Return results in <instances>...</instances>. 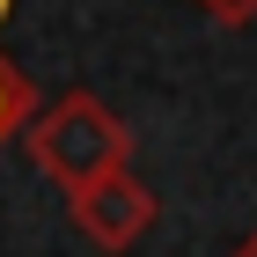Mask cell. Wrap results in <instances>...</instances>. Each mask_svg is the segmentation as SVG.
Masks as SVG:
<instances>
[{
	"mask_svg": "<svg viewBox=\"0 0 257 257\" xmlns=\"http://www.w3.org/2000/svg\"><path fill=\"white\" fill-rule=\"evenodd\" d=\"M22 140H30L37 169L59 184V191H74V184H88V177H103V169H125V162H133L125 118H118L103 96H88V88H66L59 103L30 110Z\"/></svg>",
	"mask_w": 257,
	"mask_h": 257,
	"instance_id": "1",
	"label": "cell"
},
{
	"mask_svg": "<svg viewBox=\"0 0 257 257\" xmlns=\"http://www.w3.org/2000/svg\"><path fill=\"white\" fill-rule=\"evenodd\" d=\"M66 213H74V228L96 242V250L125 257V250H140V242L155 235L162 198L147 191V184L133 177V162H125V169H103V177L74 184V191H66Z\"/></svg>",
	"mask_w": 257,
	"mask_h": 257,
	"instance_id": "2",
	"label": "cell"
},
{
	"mask_svg": "<svg viewBox=\"0 0 257 257\" xmlns=\"http://www.w3.org/2000/svg\"><path fill=\"white\" fill-rule=\"evenodd\" d=\"M30 110H37V88H30V74H22L8 52H0V147L30 125Z\"/></svg>",
	"mask_w": 257,
	"mask_h": 257,
	"instance_id": "3",
	"label": "cell"
},
{
	"mask_svg": "<svg viewBox=\"0 0 257 257\" xmlns=\"http://www.w3.org/2000/svg\"><path fill=\"white\" fill-rule=\"evenodd\" d=\"M198 8H206L213 22H250L257 15V0H198Z\"/></svg>",
	"mask_w": 257,
	"mask_h": 257,
	"instance_id": "4",
	"label": "cell"
},
{
	"mask_svg": "<svg viewBox=\"0 0 257 257\" xmlns=\"http://www.w3.org/2000/svg\"><path fill=\"white\" fill-rule=\"evenodd\" d=\"M228 257H257V228H250V235H242V242H235Z\"/></svg>",
	"mask_w": 257,
	"mask_h": 257,
	"instance_id": "5",
	"label": "cell"
}]
</instances>
